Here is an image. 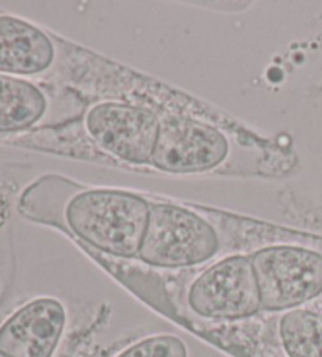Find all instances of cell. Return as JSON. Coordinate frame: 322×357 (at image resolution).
Listing matches in <instances>:
<instances>
[{
	"label": "cell",
	"mask_w": 322,
	"mask_h": 357,
	"mask_svg": "<svg viewBox=\"0 0 322 357\" xmlns=\"http://www.w3.org/2000/svg\"><path fill=\"white\" fill-rule=\"evenodd\" d=\"M20 208L24 216L65 230L105 255L139 258L151 202L128 190L49 175L26 190Z\"/></svg>",
	"instance_id": "cell-1"
},
{
	"label": "cell",
	"mask_w": 322,
	"mask_h": 357,
	"mask_svg": "<svg viewBox=\"0 0 322 357\" xmlns=\"http://www.w3.org/2000/svg\"><path fill=\"white\" fill-rule=\"evenodd\" d=\"M220 238L213 224L192 209L151 203L139 260L160 269L194 268L217 255Z\"/></svg>",
	"instance_id": "cell-2"
},
{
	"label": "cell",
	"mask_w": 322,
	"mask_h": 357,
	"mask_svg": "<svg viewBox=\"0 0 322 357\" xmlns=\"http://www.w3.org/2000/svg\"><path fill=\"white\" fill-rule=\"evenodd\" d=\"M185 307L204 321H239L261 312L250 257L231 255L203 269L185 288Z\"/></svg>",
	"instance_id": "cell-3"
},
{
	"label": "cell",
	"mask_w": 322,
	"mask_h": 357,
	"mask_svg": "<svg viewBox=\"0 0 322 357\" xmlns=\"http://www.w3.org/2000/svg\"><path fill=\"white\" fill-rule=\"evenodd\" d=\"M250 260L263 312L302 309L322 296V254L300 245H269Z\"/></svg>",
	"instance_id": "cell-4"
},
{
	"label": "cell",
	"mask_w": 322,
	"mask_h": 357,
	"mask_svg": "<svg viewBox=\"0 0 322 357\" xmlns=\"http://www.w3.org/2000/svg\"><path fill=\"white\" fill-rule=\"evenodd\" d=\"M85 135L116 161L151 164L159 139L160 116L154 110L120 101L96 102L82 120Z\"/></svg>",
	"instance_id": "cell-5"
},
{
	"label": "cell",
	"mask_w": 322,
	"mask_h": 357,
	"mask_svg": "<svg viewBox=\"0 0 322 357\" xmlns=\"http://www.w3.org/2000/svg\"><path fill=\"white\" fill-rule=\"evenodd\" d=\"M231 146L228 134L210 123L178 114L164 115L151 165L175 175L222 170Z\"/></svg>",
	"instance_id": "cell-6"
},
{
	"label": "cell",
	"mask_w": 322,
	"mask_h": 357,
	"mask_svg": "<svg viewBox=\"0 0 322 357\" xmlns=\"http://www.w3.org/2000/svg\"><path fill=\"white\" fill-rule=\"evenodd\" d=\"M66 319V309L59 299L30 301L0 328V353L10 357H54Z\"/></svg>",
	"instance_id": "cell-7"
},
{
	"label": "cell",
	"mask_w": 322,
	"mask_h": 357,
	"mask_svg": "<svg viewBox=\"0 0 322 357\" xmlns=\"http://www.w3.org/2000/svg\"><path fill=\"white\" fill-rule=\"evenodd\" d=\"M55 59L51 36L16 17H0V73L32 76L49 70Z\"/></svg>",
	"instance_id": "cell-8"
},
{
	"label": "cell",
	"mask_w": 322,
	"mask_h": 357,
	"mask_svg": "<svg viewBox=\"0 0 322 357\" xmlns=\"http://www.w3.org/2000/svg\"><path fill=\"white\" fill-rule=\"evenodd\" d=\"M47 96L35 84L0 75V132H17L36 125L47 112Z\"/></svg>",
	"instance_id": "cell-9"
},
{
	"label": "cell",
	"mask_w": 322,
	"mask_h": 357,
	"mask_svg": "<svg viewBox=\"0 0 322 357\" xmlns=\"http://www.w3.org/2000/svg\"><path fill=\"white\" fill-rule=\"evenodd\" d=\"M277 337L284 357H322V313L307 309L282 313Z\"/></svg>",
	"instance_id": "cell-10"
},
{
	"label": "cell",
	"mask_w": 322,
	"mask_h": 357,
	"mask_svg": "<svg viewBox=\"0 0 322 357\" xmlns=\"http://www.w3.org/2000/svg\"><path fill=\"white\" fill-rule=\"evenodd\" d=\"M115 357H189V351L179 337L158 334L132 343Z\"/></svg>",
	"instance_id": "cell-11"
},
{
	"label": "cell",
	"mask_w": 322,
	"mask_h": 357,
	"mask_svg": "<svg viewBox=\"0 0 322 357\" xmlns=\"http://www.w3.org/2000/svg\"><path fill=\"white\" fill-rule=\"evenodd\" d=\"M0 357H10V356H7V354H3V353H0Z\"/></svg>",
	"instance_id": "cell-12"
}]
</instances>
